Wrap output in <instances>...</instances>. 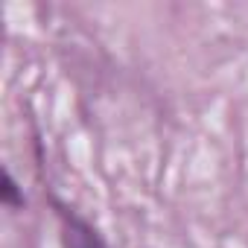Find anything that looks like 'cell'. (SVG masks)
<instances>
[{"label":"cell","mask_w":248,"mask_h":248,"mask_svg":"<svg viewBox=\"0 0 248 248\" xmlns=\"http://www.w3.org/2000/svg\"><path fill=\"white\" fill-rule=\"evenodd\" d=\"M59 222H62V242L64 248H108L105 239L96 233V228L91 222H85L76 210H70L67 204H59Z\"/></svg>","instance_id":"obj_1"},{"label":"cell","mask_w":248,"mask_h":248,"mask_svg":"<svg viewBox=\"0 0 248 248\" xmlns=\"http://www.w3.org/2000/svg\"><path fill=\"white\" fill-rule=\"evenodd\" d=\"M0 199H3V204L9 210H21L24 207V193L18 187V181L12 178L9 170H3V187H0Z\"/></svg>","instance_id":"obj_2"}]
</instances>
